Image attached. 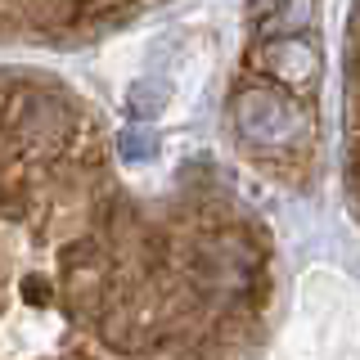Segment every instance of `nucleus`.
Returning a JSON list of instances; mask_svg holds the SVG:
<instances>
[{"mask_svg":"<svg viewBox=\"0 0 360 360\" xmlns=\"http://www.w3.org/2000/svg\"><path fill=\"white\" fill-rule=\"evenodd\" d=\"M234 127L252 149H292L297 140H307L311 117L279 86H248L234 99Z\"/></svg>","mask_w":360,"mask_h":360,"instance_id":"obj_1","label":"nucleus"},{"mask_svg":"<svg viewBox=\"0 0 360 360\" xmlns=\"http://www.w3.org/2000/svg\"><path fill=\"white\" fill-rule=\"evenodd\" d=\"M122 158L135 162V158H153V140L149 135H122Z\"/></svg>","mask_w":360,"mask_h":360,"instance_id":"obj_3","label":"nucleus"},{"mask_svg":"<svg viewBox=\"0 0 360 360\" xmlns=\"http://www.w3.org/2000/svg\"><path fill=\"white\" fill-rule=\"evenodd\" d=\"M262 63L275 77H284V82H307L315 68H320V54L302 37H275V41L262 45Z\"/></svg>","mask_w":360,"mask_h":360,"instance_id":"obj_2","label":"nucleus"}]
</instances>
